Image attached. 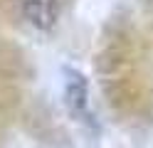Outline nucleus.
<instances>
[{"instance_id":"1","label":"nucleus","mask_w":153,"mask_h":148,"mask_svg":"<svg viewBox=\"0 0 153 148\" xmlns=\"http://www.w3.org/2000/svg\"><path fill=\"white\" fill-rule=\"evenodd\" d=\"M148 5H151V13H153V0H148Z\"/></svg>"}]
</instances>
